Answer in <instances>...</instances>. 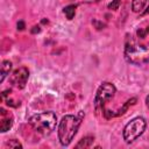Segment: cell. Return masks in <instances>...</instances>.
<instances>
[{
    "instance_id": "cell-1",
    "label": "cell",
    "mask_w": 149,
    "mask_h": 149,
    "mask_svg": "<svg viewBox=\"0 0 149 149\" xmlns=\"http://www.w3.org/2000/svg\"><path fill=\"white\" fill-rule=\"evenodd\" d=\"M81 123V116H76L72 114H68L62 118L58 123V140L62 146L66 147L71 143L74 135L78 132V128Z\"/></svg>"
},
{
    "instance_id": "cell-2",
    "label": "cell",
    "mask_w": 149,
    "mask_h": 149,
    "mask_svg": "<svg viewBox=\"0 0 149 149\" xmlns=\"http://www.w3.org/2000/svg\"><path fill=\"white\" fill-rule=\"evenodd\" d=\"M29 125L36 133L47 136L51 134L52 130H55L57 125V116L51 111L37 113L29 119Z\"/></svg>"
},
{
    "instance_id": "cell-3",
    "label": "cell",
    "mask_w": 149,
    "mask_h": 149,
    "mask_svg": "<svg viewBox=\"0 0 149 149\" xmlns=\"http://www.w3.org/2000/svg\"><path fill=\"white\" fill-rule=\"evenodd\" d=\"M125 58L127 62L142 65L149 62V43L144 45L137 44L133 38H127L125 44Z\"/></svg>"
},
{
    "instance_id": "cell-4",
    "label": "cell",
    "mask_w": 149,
    "mask_h": 149,
    "mask_svg": "<svg viewBox=\"0 0 149 149\" xmlns=\"http://www.w3.org/2000/svg\"><path fill=\"white\" fill-rule=\"evenodd\" d=\"M146 127H147V121L144 120V118H142V116L134 118L123 128V132H122L123 140L127 143L134 142L137 137H140L144 133Z\"/></svg>"
},
{
    "instance_id": "cell-5",
    "label": "cell",
    "mask_w": 149,
    "mask_h": 149,
    "mask_svg": "<svg viewBox=\"0 0 149 149\" xmlns=\"http://www.w3.org/2000/svg\"><path fill=\"white\" fill-rule=\"evenodd\" d=\"M115 92H116V88H115V86L112 83H108V81L102 83L98 87L97 93H95V97H94V107H95V111L97 112L102 111V113H104V105H105V102L108 101L109 99H112L114 97Z\"/></svg>"
},
{
    "instance_id": "cell-6",
    "label": "cell",
    "mask_w": 149,
    "mask_h": 149,
    "mask_svg": "<svg viewBox=\"0 0 149 149\" xmlns=\"http://www.w3.org/2000/svg\"><path fill=\"white\" fill-rule=\"evenodd\" d=\"M29 78V71L27 68L24 66H21V68H17L16 70L13 71L9 80H10V84L17 88H23L27 84V80Z\"/></svg>"
},
{
    "instance_id": "cell-7",
    "label": "cell",
    "mask_w": 149,
    "mask_h": 149,
    "mask_svg": "<svg viewBox=\"0 0 149 149\" xmlns=\"http://www.w3.org/2000/svg\"><path fill=\"white\" fill-rule=\"evenodd\" d=\"M13 114L8 111H6L5 108H0V132L5 133L7 130H9V128L13 126Z\"/></svg>"
},
{
    "instance_id": "cell-8",
    "label": "cell",
    "mask_w": 149,
    "mask_h": 149,
    "mask_svg": "<svg viewBox=\"0 0 149 149\" xmlns=\"http://www.w3.org/2000/svg\"><path fill=\"white\" fill-rule=\"evenodd\" d=\"M12 70V63L9 61H2L0 65V83H2L7 74H9Z\"/></svg>"
},
{
    "instance_id": "cell-9",
    "label": "cell",
    "mask_w": 149,
    "mask_h": 149,
    "mask_svg": "<svg viewBox=\"0 0 149 149\" xmlns=\"http://www.w3.org/2000/svg\"><path fill=\"white\" fill-rule=\"evenodd\" d=\"M148 0H133L132 1V9L134 13H140L144 8Z\"/></svg>"
},
{
    "instance_id": "cell-10",
    "label": "cell",
    "mask_w": 149,
    "mask_h": 149,
    "mask_svg": "<svg viewBox=\"0 0 149 149\" xmlns=\"http://www.w3.org/2000/svg\"><path fill=\"white\" fill-rule=\"evenodd\" d=\"M93 136H85L76 144V148H90L93 143Z\"/></svg>"
},
{
    "instance_id": "cell-11",
    "label": "cell",
    "mask_w": 149,
    "mask_h": 149,
    "mask_svg": "<svg viewBox=\"0 0 149 149\" xmlns=\"http://www.w3.org/2000/svg\"><path fill=\"white\" fill-rule=\"evenodd\" d=\"M76 8H77L76 5H69V6L64 7L63 12H64V14H65V16H66L68 20H72L73 19V16L76 14Z\"/></svg>"
},
{
    "instance_id": "cell-12",
    "label": "cell",
    "mask_w": 149,
    "mask_h": 149,
    "mask_svg": "<svg viewBox=\"0 0 149 149\" xmlns=\"http://www.w3.org/2000/svg\"><path fill=\"white\" fill-rule=\"evenodd\" d=\"M6 147H9V148H22V144L17 141V140H9L7 143H6Z\"/></svg>"
},
{
    "instance_id": "cell-13",
    "label": "cell",
    "mask_w": 149,
    "mask_h": 149,
    "mask_svg": "<svg viewBox=\"0 0 149 149\" xmlns=\"http://www.w3.org/2000/svg\"><path fill=\"white\" fill-rule=\"evenodd\" d=\"M119 3H120V0H114L113 3H109V5H108V7L112 8V9H116V8L119 7Z\"/></svg>"
},
{
    "instance_id": "cell-14",
    "label": "cell",
    "mask_w": 149,
    "mask_h": 149,
    "mask_svg": "<svg viewBox=\"0 0 149 149\" xmlns=\"http://www.w3.org/2000/svg\"><path fill=\"white\" fill-rule=\"evenodd\" d=\"M24 28V23L22 22V21H20V22H17V29H20V30H22Z\"/></svg>"
},
{
    "instance_id": "cell-15",
    "label": "cell",
    "mask_w": 149,
    "mask_h": 149,
    "mask_svg": "<svg viewBox=\"0 0 149 149\" xmlns=\"http://www.w3.org/2000/svg\"><path fill=\"white\" fill-rule=\"evenodd\" d=\"M146 105H147L148 108H149V95H147V98H146Z\"/></svg>"
},
{
    "instance_id": "cell-16",
    "label": "cell",
    "mask_w": 149,
    "mask_h": 149,
    "mask_svg": "<svg viewBox=\"0 0 149 149\" xmlns=\"http://www.w3.org/2000/svg\"><path fill=\"white\" fill-rule=\"evenodd\" d=\"M146 14H149V5H148V7H147V9L143 12V15H146Z\"/></svg>"
}]
</instances>
